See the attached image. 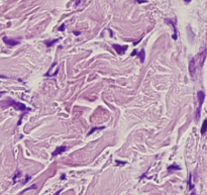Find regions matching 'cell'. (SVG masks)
<instances>
[{"mask_svg": "<svg viewBox=\"0 0 207 195\" xmlns=\"http://www.w3.org/2000/svg\"><path fill=\"white\" fill-rule=\"evenodd\" d=\"M2 103H7L6 106H13L16 110H19V111H24L26 110V106L23 104V103H20V102H17V101H14L12 99H7L6 101Z\"/></svg>", "mask_w": 207, "mask_h": 195, "instance_id": "obj_1", "label": "cell"}, {"mask_svg": "<svg viewBox=\"0 0 207 195\" xmlns=\"http://www.w3.org/2000/svg\"><path fill=\"white\" fill-rule=\"evenodd\" d=\"M198 102H199V105H198V108H197V112H196V120L199 119L200 117V110H201V106L203 104L204 102V99H205V93L203 91H199L198 92Z\"/></svg>", "mask_w": 207, "mask_h": 195, "instance_id": "obj_2", "label": "cell"}, {"mask_svg": "<svg viewBox=\"0 0 207 195\" xmlns=\"http://www.w3.org/2000/svg\"><path fill=\"white\" fill-rule=\"evenodd\" d=\"M189 72H190V75L193 80H195L196 78V73H197V63L195 59H191L190 62H189Z\"/></svg>", "mask_w": 207, "mask_h": 195, "instance_id": "obj_3", "label": "cell"}, {"mask_svg": "<svg viewBox=\"0 0 207 195\" xmlns=\"http://www.w3.org/2000/svg\"><path fill=\"white\" fill-rule=\"evenodd\" d=\"M112 47H113V49L116 51V53L118 55H122V54L127 50V48H129L127 46H118V45H113Z\"/></svg>", "mask_w": 207, "mask_h": 195, "instance_id": "obj_4", "label": "cell"}, {"mask_svg": "<svg viewBox=\"0 0 207 195\" xmlns=\"http://www.w3.org/2000/svg\"><path fill=\"white\" fill-rule=\"evenodd\" d=\"M3 41L6 44L7 46H10V47H13V46H17L19 44L18 41H15V39H8L6 36L3 38Z\"/></svg>", "mask_w": 207, "mask_h": 195, "instance_id": "obj_5", "label": "cell"}, {"mask_svg": "<svg viewBox=\"0 0 207 195\" xmlns=\"http://www.w3.org/2000/svg\"><path fill=\"white\" fill-rule=\"evenodd\" d=\"M66 150H67V148H66L65 146H63V147H58V148H57V149L55 150V152L53 153V156H54V157L58 156V155L62 154L63 152H65Z\"/></svg>", "mask_w": 207, "mask_h": 195, "instance_id": "obj_6", "label": "cell"}, {"mask_svg": "<svg viewBox=\"0 0 207 195\" xmlns=\"http://www.w3.org/2000/svg\"><path fill=\"white\" fill-rule=\"evenodd\" d=\"M166 23H169V24H172V25H173V28H174L173 39H177V28H176V24H175L174 21L171 20V19H166Z\"/></svg>", "mask_w": 207, "mask_h": 195, "instance_id": "obj_7", "label": "cell"}, {"mask_svg": "<svg viewBox=\"0 0 207 195\" xmlns=\"http://www.w3.org/2000/svg\"><path fill=\"white\" fill-rule=\"evenodd\" d=\"M105 127H93L92 130H90L89 132H88V135H92L93 132H97V130H104Z\"/></svg>", "mask_w": 207, "mask_h": 195, "instance_id": "obj_8", "label": "cell"}, {"mask_svg": "<svg viewBox=\"0 0 207 195\" xmlns=\"http://www.w3.org/2000/svg\"><path fill=\"white\" fill-rule=\"evenodd\" d=\"M145 55H146V53H145V50H142V51H140L139 53V55H137V56L139 57L140 62H142V63H144V62H145V57H146Z\"/></svg>", "mask_w": 207, "mask_h": 195, "instance_id": "obj_9", "label": "cell"}, {"mask_svg": "<svg viewBox=\"0 0 207 195\" xmlns=\"http://www.w3.org/2000/svg\"><path fill=\"white\" fill-rule=\"evenodd\" d=\"M206 125H207V120L205 119V120L203 122V124H202V130H201V135H203L206 132V128H207Z\"/></svg>", "mask_w": 207, "mask_h": 195, "instance_id": "obj_10", "label": "cell"}, {"mask_svg": "<svg viewBox=\"0 0 207 195\" xmlns=\"http://www.w3.org/2000/svg\"><path fill=\"white\" fill-rule=\"evenodd\" d=\"M172 170H181V168L178 165H172V166L168 167V171H172Z\"/></svg>", "mask_w": 207, "mask_h": 195, "instance_id": "obj_11", "label": "cell"}, {"mask_svg": "<svg viewBox=\"0 0 207 195\" xmlns=\"http://www.w3.org/2000/svg\"><path fill=\"white\" fill-rule=\"evenodd\" d=\"M58 41H59V39H54V41H46V47H51L52 45H54V44L58 43Z\"/></svg>", "mask_w": 207, "mask_h": 195, "instance_id": "obj_12", "label": "cell"}, {"mask_svg": "<svg viewBox=\"0 0 207 195\" xmlns=\"http://www.w3.org/2000/svg\"><path fill=\"white\" fill-rule=\"evenodd\" d=\"M64 29H65V24H63V25H62L61 28H59V31H64Z\"/></svg>", "mask_w": 207, "mask_h": 195, "instance_id": "obj_13", "label": "cell"}, {"mask_svg": "<svg viewBox=\"0 0 207 195\" xmlns=\"http://www.w3.org/2000/svg\"><path fill=\"white\" fill-rule=\"evenodd\" d=\"M137 51H134V52H132V53H131V56H137Z\"/></svg>", "mask_w": 207, "mask_h": 195, "instance_id": "obj_14", "label": "cell"}, {"mask_svg": "<svg viewBox=\"0 0 207 195\" xmlns=\"http://www.w3.org/2000/svg\"><path fill=\"white\" fill-rule=\"evenodd\" d=\"M74 34H76V36H79V34H80V33H79V31H74Z\"/></svg>", "mask_w": 207, "mask_h": 195, "instance_id": "obj_15", "label": "cell"}, {"mask_svg": "<svg viewBox=\"0 0 207 195\" xmlns=\"http://www.w3.org/2000/svg\"><path fill=\"white\" fill-rule=\"evenodd\" d=\"M191 195H197V193H196L195 191H192V192H191Z\"/></svg>", "mask_w": 207, "mask_h": 195, "instance_id": "obj_16", "label": "cell"}, {"mask_svg": "<svg viewBox=\"0 0 207 195\" xmlns=\"http://www.w3.org/2000/svg\"><path fill=\"white\" fill-rule=\"evenodd\" d=\"M2 94H5V91H1V92H0V96H1Z\"/></svg>", "mask_w": 207, "mask_h": 195, "instance_id": "obj_17", "label": "cell"}, {"mask_svg": "<svg viewBox=\"0 0 207 195\" xmlns=\"http://www.w3.org/2000/svg\"><path fill=\"white\" fill-rule=\"evenodd\" d=\"M0 78H3V79H6L7 77H5V76H3V75H0Z\"/></svg>", "mask_w": 207, "mask_h": 195, "instance_id": "obj_18", "label": "cell"}, {"mask_svg": "<svg viewBox=\"0 0 207 195\" xmlns=\"http://www.w3.org/2000/svg\"><path fill=\"white\" fill-rule=\"evenodd\" d=\"M60 193H61V190H60V191H58V192H57V193H56L55 195H60Z\"/></svg>", "mask_w": 207, "mask_h": 195, "instance_id": "obj_19", "label": "cell"}, {"mask_svg": "<svg viewBox=\"0 0 207 195\" xmlns=\"http://www.w3.org/2000/svg\"><path fill=\"white\" fill-rule=\"evenodd\" d=\"M184 1H185V2H187V3H189V2H190L191 0H184Z\"/></svg>", "mask_w": 207, "mask_h": 195, "instance_id": "obj_20", "label": "cell"}]
</instances>
